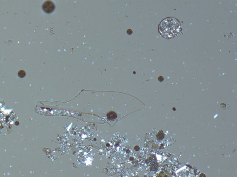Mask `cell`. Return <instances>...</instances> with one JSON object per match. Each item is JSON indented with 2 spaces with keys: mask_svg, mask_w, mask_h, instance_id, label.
<instances>
[{
  "mask_svg": "<svg viewBox=\"0 0 237 177\" xmlns=\"http://www.w3.org/2000/svg\"><path fill=\"white\" fill-rule=\"evenodd\" d=\"M159 33L164 38L170 39L177 35L181 31V24L178 19L170 17L161 21L158 27Z\"/></svg>",
  "mask_w": 237,
  "mask_h": 177,
  "instance_id": "cell-1",
  "label": "cell"
},
{
  "mask_svg": "<svg viewBox=\"0 0 237 177\" xmlns=\"http://www.w3.org/2000/svg\"><path fill=\"white\" fill-rule=\"evenodd\" d=\"M55 5L53 2L51 1H46L42 5V9L44 11L48 13H52L55 9Z\"/></svg>",
  "mask_w": 237,
  "mask_h": 177,
  "instance_id": "cell-2",
  "label": "cell"
},
{
  "mask_svg": "<svg viewBox=\"0 0 237 177\" xmlns=\"http://www.w3.org/2000/svg\"><path fill=\"white\" fill-rule=\"evenodd\" d=\"M107 116H108V119H115L117 118L116 114L115 113L112 112L108 114H107Z\"/></svg>",
  "mask_w": 237,
  "mask_h": 177,
  "instance_id": "cell-3",
  "label": "cell"
},
{
  "mask_svg": "<svg viewBox=\"0 0 237 177\" xmlns=\"http://www.w3.org/2000/svg\"><path fill=\"white\" fill-rule=\"evenodd\" d=\"M26 72L24 70H20L18 72V75L20 78H24L26 76Z\"/></svg>",
  "mask_w": 237,
  "mask_h": 177,
  "instance_id": "cell-4",
  "label": "cell"
},
{
  "mask_svg": "<svg viewBox=\"0 0 237 177\" xmlns=\"http://www.w3.org/2000/svg\"><path fill=\"white\" fill-rule=\"evenodd\" d=\"M132 30H131V29H128V30L127 31V33L129 35H131L132 34Z\"/></svg>",
  "mask_w": 237,
  "mask_h": 177,
  "instance_id": "cell-5",
  "label": "cell"
},
{
  "mask_svg": "<svg viewBox=\"0 0 237 177\" xmlns=\"http://www.w3.org/2000/svg\"><path fill=\"white\" fill-rule=\"evenodd\" d=\"M160 82H162L164 80V78L162 76L159 77V78H158Z\"/></svg>",
  "mask_w": 237,
  "mask_h": 177,
  "instance_id": "cell-6",
  "label": "cell"
}]
</instances>
